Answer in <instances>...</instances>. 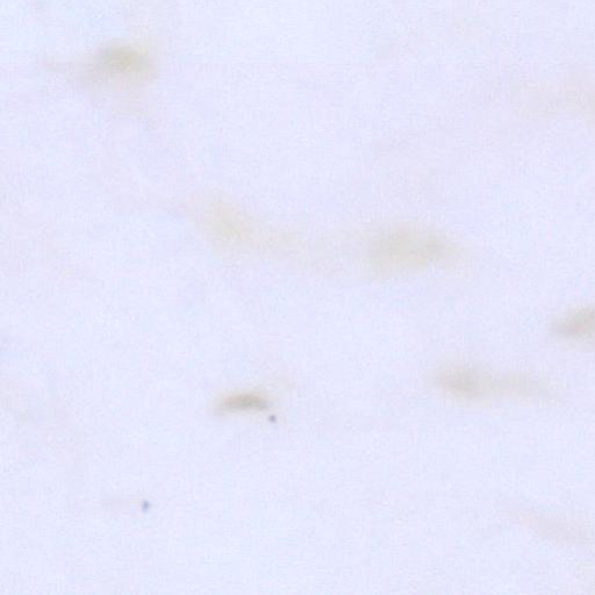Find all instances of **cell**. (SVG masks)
<instances>
[{"label": "cell", "mask_w": 595, "mask_h": 595, "mask_svg": "<svg viewBox=\"0 0 595 595\" xmlns=\"http://www.w3.org/2000/svg\"><path fill=\"white\" fill-rule=\"evenodd\" d=\"M456 249L428 229L398 227L375 236L368 263L376 275H399L450 260Z\"/></svg>", "instance_id": "1"}, {"label": "cell", "mask_w": 595, "mask_h": 595, "mask_svg": "<svg viewBox=\"0 0 595 595\" xmlns=\"http://www.w3.org/2000/svg\"><path fill=\"white\" fill-rule=\"evenodd\" d=\"M222 411L238 412V411H261L267 408L265 400L252 396V394H243V396L226 399L220 406Z\"/></svg>", "instance_id": "5"}, {"label": "cell", "mask_w": 595, "mask_h": 595, "mask_svg": "<svg viewBox=\"0 0 595 595\" xmlns=\"http://www.w3.org/2000/svg\"><path fill=\"white\" fill-rule=\"evenodd\" d=\"M554 332L559 338L575 342L595 341V307L580 308L559 319Z\"/></svg>", "instance_id": "3"}, {"label": "cell", "mask_w": 595, "mask_h": 595, "mask_svg": "<svg viewBox=\"0 0 595 595\" xmlns=\"http://www.w3.org/2000/svg\"><path fill=\"white\" fill-rule=\"evenodd\" d=\"M522 521L548 539L570 543L584 541L586 537L582 528L564 521L544 518L541 515L528 513L522 516Z\"/></svg>", "instance_id": "4"}, {"label": "cell", "mask_w": 595, "mask_h": 595, "mask_svg": "<svg viewBox=\"0 0 595 595\" xmlns=\"http://www.w3.org/2000/svg\"><path fill=\"white\" fill-rule=\"evenodd\" d=\"M437 382L443 390L467 400L550 398L549 390L542 383L518 375L498 376L472 369H455L444 372Z\"/></svg>", "instance_id": "2"}]
</instances>
